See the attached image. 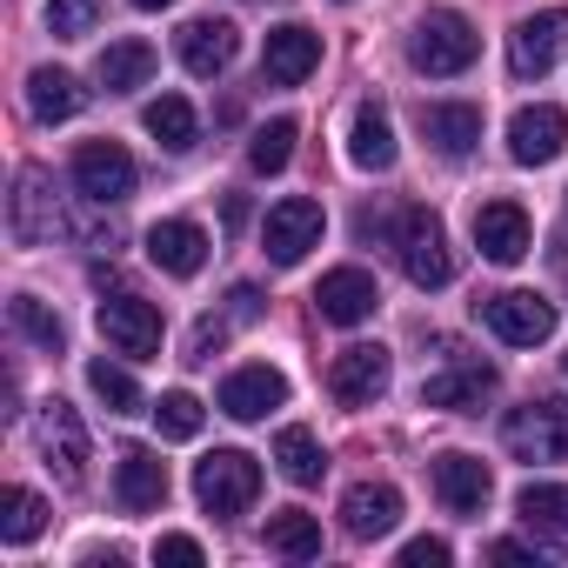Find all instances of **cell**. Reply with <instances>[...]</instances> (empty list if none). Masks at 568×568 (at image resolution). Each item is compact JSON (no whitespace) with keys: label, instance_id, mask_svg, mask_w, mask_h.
I'll return each instance as SVG.
<instances>
[{"label":"cell","instance_id":"cell-4","mask_svg":"<svg viewBox=\"0 0 568 568\" xmlns=\"http://www.w3.org/2000/svg\"><path fill=\"white\" fill-rule=\"evenodd\" d=\"M501 442H508V455H521V462H568V402L548 395V402L508 408Z\"/></svg>","mask_w":568,"mask_h":568},{"label":"cell","instance_id":"cell-6","mask_svg":"<svg viewBox=\"0 0 568 568\" xmlns=\"http://www.w3.org/2000/svg\"><path fill=\"white\" fill-rule=\"evenodd\" d=\"M322 201H308V194H288V201H274L267 207V221H261V247H267V261L274 267H295V261H308V247H322Z\"/></svg>","mask_w":568,"mask_h":568},{"label":"cell","instance_id":"cell-9","mask_svg":"<svg viewBox=\"0 0 568 568\" xmlns=\"http://www.w3.org/2000/svg\"><path fill=\"white\" fill-rule=\"evenodd\" d=\"M134 181H141V168H134V154H128L121 141H81V148H74V187H81L94 207L128 201Z\"/></svg>","mask_w":568,"mask_h":568},{"label":"cell","instance_id":"cell-29","mask_svg":"<svg viewBox=\"0 0 568 568\" xmlns=\"http://www.w3.org/2000/svg\"><path fill=\"white\" fill-rule=\"evenodd\" d=\"M267 548L288 555V561H315L322 555V521L308 508H274L267 515Z\"/></svg>","mask_w":568,"mask_h":568},{"label":"cell","instance_id":"cell-35","mask_svg":"<svg viewBox=\"0 0 568 568\" xmlns=\"http://www.w3.org/2000/svg\"><path fill=\"white\" fill-rule=\"evenodd\" d=\"M8 315H14V328H21L34 348H48V355H61V348H68V328H61V315H48L34 295H14V308H8Z\"/></svg>","mask_w":568,"mask_h":568},{"label":"cell","instance_id":"cell-25","mask_svg":"<svg viewBox=\"0 0 568 568\" xmlns=\"http://www.w3.org/2000/svg\"><path fill=\"white\" fill-rule=\"evenodd\" d=\"M395 121H388V108H355V128H348V161L355 168H368V174H388L395 168Z\"/></svg>","mask_w":568,"mask_h":568},{"label":"cell","instance_id":"cell-31","mask_svg":"<svg viewBox=\"0 0 568 568\" xmlns=\"http://www.w3.org/2000/svg\"><path fill=\"white\" fill-rule=\"evenodd\" d=\"M515 515L528 528H541V535H568V488L561 481H528L515 495Z\"/></svg>","mask_w":568,"mask_h":568},{"label":"cell","instance_id":"cell-12","mask_svg":"<svg viewBox=\"0 0 568 568\" xmlns=\"http://www.w3.org/2000/svg\"><path fill=\"white\" fill-rule=\"evenodd\" d=\"M8 227H14L21 247H41V241L61 227V201H54V174H48V168H21V174H14Z\"/></svg>","mask_w":568,"mask_h":568},{"label":"cell","instance_id":"cell-17","mask_svg":"<svg viewBox=\"0 0 568 568\" xmlns=\"http://www.w3.org/2000/svg\"><path fill=\"white\" fill-rule=\"evenodd\" d=\"M281 402H288V375L267 368V362H247V368H234L221 382V415H234V422H261Z\"/></svg>","mask_w":568,"mask_h":568},{"label":"cell","instance_id":"cell-18","mask_svg":"<svg viewBox=\"0 0 568 568\" xmlns=\"http://www.w3.org/2000/svg\"><path fill=\"white\" fill-rule=\"evenodd\" d=\"M174 48H181V68L194 81H221L234 68V54H241V28L234 21H187Z\"/></svg>","mask_w":568,"mask_h":568},{"label":"cell","instance_id":"cell-1","mask_svg":"<svg viewBox=\"0 0 568 568\" xmlns=\"http://www.w3.org/2000/svg\"><path fill=\"white\" fill-rule=\"evenodd\" d=\"M475 54H481V34H475V28H468V14H455V8H428V14H422V28L408 34V61H415L422 74H435V81L468 74V68H475Z\"/></svg>","mask_w":568,"mask_h":568},{"label":"cell","instance_id":"cell-28","mask_svg":"<svg viewBox=\"0 0 568 568\" xmlns=\"http://www.w3.org/2000/svg\"><path fill=\"white\" fill-rule=\"evenodd\" d=\"M274 462H281V475H288L295 488H322V475H328V455H322V442L308 428H281L274 435Z\"/></svg>","mask_w":568,"mask_h":568},{"label":"cell","instance_id":"cell-7","mask_svg":"<svg viewBox=\"0 0 568 568\" xmlns=\"http://www.w3.org/2000/svg\"><path fill=\"white\" fill-rule=\"evenodd\" d=\"M94 322H101V342H108L114 355H128V362H154V355H161V308H154V302H141V295H108V302L94 308Z\"/></svg>","mask_w":568,"mask_h":568},{"label":"cell","instance_id":"cell-34","mask_svg":"<svg viewBox=\"0 0 568 568\" xmlns=\"http://www.w3.org/2000/svg\"><path fill=\"white\" fill-rule=\"evenodd\" d=\"M148 415H154V428H161L168 442H194V435H201V415H207V408H201V402H194L187 388H168V395H161V402H154Z\"/></svg>","mask_w":568,"mask_h":568},{"label":"cell","instance_id":"cell-22","mask_svg":"<svg viewBox=\"0 0 568 568\" xmlns=\"http://www.w3.org/2000/svg\"><path fill=\"white\" fill-rule=\"evenodd\" d=\"M148 261H154L161 274L187 281V274L207 267V234H201L194 221H154V227H148Z\"/></svg>","mask_w":568,"mask_h":568},{"label":"cell","instance_id":"cell-26","mask_svg":"<svg viewBox=\"0 0 568 568\" xmlns=\"http://www.w3.org/2000/svg\"><path fill=\"white\" fill-rule=\"evenodd\" d=\"M94 81H101L108 94L148 88V81H154V48H148V41H108L101 61H94Z\"/></svg>","mask_w":568,"mask_h":568},{"label":"cell","instance_id":"cell-39","mask_svg":"<svg viewBox=\"0 0 568 568\" xmlns=\"http://www.w3.org/2000/svg\"><path fill=\"white\" fill-rule=\"evenodd\" d=\"M227 328H234V322H221V315H207V322H194V342H187V362H214V348L227 342Z\"/></svg>","mask_w":568,"mask_h":568},{"label":"cell","instance_id":"cell-30","mask_svg":"<svg viewBox=\"0 0 568 568\" xmlns=\"http://www.w3.org/2000/svg\"><path fill=\"white\" fill-rule=\"evenodd\" d=\"M148 134H154L168 154H187L194 134H201V121H194V108H187L181 94H161V101H148Z\"/></svg>","mask_w":568,"mask_h":568},{"label":"cell","instance_id":"cell-21","mask_svg":"<svg viewBox=\"0 0 568 568\" xmlns=\"http://www.w3.org/2000/svg\"><path fill=\"white\" fill-rule=\"evenodd\" d=\"M342 521H348L355 541L395 535V521H402V488H388V481H355V488L342 495Z\"/></svg>","mask_w":568,"mask_h":568},{"label":"cell","instance_id":"cell-40","mask_svg":"<svg viewBox=\"0 0 568 568\" xmlns=\"http://www.w3.org/2000/svg\"><path fill=\"white\" fill-rule=\"evenodd\" d=\"M448 561V541L442 535H415L408 548H402V568H442Z\"/></svg>","mask_w":568,"mask_h":568},{"label":"cell","instance_id":"cell-41","mask_svg":"<svg viewBox=\"0 0 568 568\" xmlns=\"http://www.w3.org/2000/svg\"><path fill=\"white\" fill-rule=\"evenodd\" d=\"M254 315H261V295H254V288H247V281H241V288H234V295H227V322H234V328H241V322H254Z\"/></svg>","mask_w":568,"mask_h":568},{"label":"cell","instance_id":"cell-5","mask_svg":"<svg viewBox=\"0 0 568 568\" xmlns=\"http://www.w3.org/2000/svg\"><path fill=\"white\" fill-rule=\"evenodd\" d=\"M475 315H481L488 335L508 342V348H541V342L555 335V302H541L535 288H501V295L475 302Z\"/></svg>","mask_w":568,"mask_h":568},{"label":"cell","instance_id":"cell-15","mask_svg":"<svg viewBox=\"0 0 568 568\" xmlns=\"http://www.w3.org/2000/svg\"><path fill=\"white\" fill-rule=\"evenodd\" d=\"M561 148H568V114H561L555 101L515 108V121H508V154H515L521 168H548Z\"/></svg>","mask_w":568,"mask_h":568},{"label":"cell","instance_id":"cell-3","mask_svg":"<svg viewBox=\"0 0 568 568\" xmlns=\"http://www.w3.org/2000/svg\"><path fill=\"white\" fill-rule=\"evenodd\" d=\"M34 442H41V462L54 468V481L61 488H81L88 481V422H81V408L74 402H41V415H34Z\"/></svg>","mask_w":568,"mask_h":568},{"label":"cell","instance_id":"cell-19","mask_svg":"<svg viewBox=\"0 0 568 568\" xmlns=\"http://www.w3.org/2000/svg\"><path fill=\"white\" fill-rule=\"evenodd\" d=\"M435 495H442L455 515H481V508H488V495H495V475H488V462H481V455L448 448V455H435Z\"/></svg>","mask_w":568,"mask_h":568},{"label":"cell","instance_id":"cell-2","mask_svg":"<svg viewBox=\"0 0 568 568\" xmlns=\"http://www.w3.org/2000/svg\"><path fill=\"white\" fill-rule=\"evenodd\" d=\"M254 495H261V462H254V455L214 448V455L194 462V501H201L207 515H221V521H227V515H247Z\"/></svg>","mask_w":568,"mask_h":568},{"label":"cell","instance_id":"cell-14","mask_svg":"<svg viewBox=\"0 0 568 568\" xmlns=\"http://www.w3.org/2000/svg\"><path fill=\"white\" fill-rule=\"evenodd\" d=\"M315 308H322V322H335V328H362V322L382 308V288H375L368 267H328L322 288H315Z\"/></svg>","mask_w":568,"mask_h":568},{"label":"cell","instance_id":"cell-33","mask_svg":"<svg viewBox=\"0 0 568 568\" xmlns=\"http://www.w3.org/2000/svg\"><path fill=\"white\" fill-rule=\"evenodd\" d=\"M295 121H267V128H254V141H247V168L254 174H281V168H288L295 161Z\"/></svg>","mask_w":568,"mask_h":568},{"label":"cell","instance_id":"cell-24","mask_svg":"<svg viewBox=\"0 0 568 568\" xmlns=\"http://www.w3.org/2000/svg\"><path fill=\"white\" fill-rule=\"evenodd\" d=\"M114 495L128 515H148L168 501V462L154 448H121V468H114Z\"/></svg>","mask_w":568,"mask_h":568},{"label":"cell","instance_id":"cell-37","mask_svg":"<svg viewBox=\"0 0 568 568\" xmlns=\"http://www.w3.org/2000/svg\"><path fill=\"white\" fill-rule=\"evenodd\" d=\"M48 28L61 41H88L101 28V0H48Z\"/></svg>","mask_w":568,"mask_h":568},{"label":"cell","instance_id":"cell-13","mask_svg":"<svg viewBox=\"0 0 568 568\" xmlns=\"http://www.w3.org/2000/svg\"><path fill=\"white\" fill-rule=\"evenodd\" d=\"M561 48H568V14H561V8L528 14V21L508 34V68H515V81H541V74L561 61Z\"/></svg>","mask_w":568,"mask_h":568},{"label":"cell","instance_id":"cell-16","mask_svg":"<svg viewBox=\"0 0 568 568\" xmlns=\"http://www.w3.org/2000/svg\"><path fill=\"white\" fill-rule=\"evenodd\" d=\"M475 247H481V261L515 267V261L535 247V227H528V214H521L515 201H481V207H475Z\"/></svg>","mask_w":568,"mask_h":568},{"label":"cell","instance_id":"cell-38","mask_svg":"<svg viewBox=\"0 0 568 568\" xmlns=\"http://www.w3.org/2000/svg\"><path fill=\"white\" fill-rule=\"evenodd\" d=\"M154 561H161V568H201L207 555H201L194 535H161V541H154Z\"/></svg>","mask_w":568,"mask_h":568},{"label":"cell","instance_id":"cell-43","mask_svg":"<svg viewBox=\"0 0 568 568\" xmlns=\"http://www.w3.org/2000/svg\"><path fill=\"white\" fill-rule=\"evenodd\" d=\"M134 8H141V14H161V8H174V0H134Z\"/></svg>","mask_w":568,"mask_h":568},{"label":"cell","instance_id":"cell-27","mask_svg":"<svg viewBox=\"0 0 568 568\" xmlns=\"http://www.w3.org/2000/svg\"><path fill=\"white\" fill-rule=\"evenodd\" d=\"M28 114L34 121H74L81 114V88H74V74L68 68H34L28 74Z\"/></svg>","mask_w":568,"mask_h":568},{"label":"cell","instance_id":"cell-32","mask_svg":"<svg viewBox=\"0 0 568 568\" xmlns=\"http://www.w3.org/2000/svg\"><path fill=\"white\" fill-rule=\"evenodd\" d=\"M41 528H48V501H41L34 488H8V495H0V535H8L14 548L34 541Z\"/></svg>","mask_w":568,"mask_h":568},{"label":"cell","instance_id":"cell-11","mask_svg":"<svg viewBox=\"0 0 568 568\" xmlns=\"http://www.w3.org/2000/svg\"><path fill=\"white\" fill-rule=\"evenodd\" d=\"M315 68H322V34H315V28H302V21L267 28V41H261V81H274V88H302Z\"/></svg>","mask_w":568,"mask_h":568},{"label":"cell","instance_id":"cell-20","mask_svg":"<svg viewBox=\"0 0 568 568\" xmlns=\"http://www.w3.org/2000/svg\"><path fill=\"white\" fill-rule=\"evenodd\" d=\"M422 134L448 154V161H462V154H475L481 148V108L475 101H422Z\"/></svg>","mask_w":568,"mask_h":568},{"label":"cell","instance_id":"cell-23","mask_svg":"<svg viewBox=\"0 0 568 568\" xmlns=\"http://www.w3.org/2000/svg\"><path fill=\"white\" fill-rule=\"evenodd\" d=\"M488 388H495V368L488 362H455V368H442V375L422 382V402L428 408H448V415H475L488 402Z\"/></svg>","mask_w":568,"mask_h":568},{"label":"cell","instance_id":"cell-10","mask_svg":"<svg viewBox=\"0 0 568 568\" xmlns=\"http://www.w3.org/2000/svg\"><path fill=\"white\" fill-rule=\"evenodd\" d=\"M388 375H395L388 348H382V342H355V348L335 355V368H328V395H335L342 408H375V402L388 395Z\"/></svg>","mask_w":568,"mask_h":568},{"label":"cell","instance_id":"cell-36","mask_svg":"<svg viewBox=\"0 0 568 568\" xmlns=\"http://www.w3.org/2000/svg\"><path fill=\"white\" fill-rule=\"evenodd\" d=\"M88 388L108 402V415H134V408H141V388H134V375H128V368H114L108 355H101V362H88Z\"/></svg>","mask_w":568,"mask_h":568},{"label":"cell","instance_id":"cell-8","mask_svg":"<svg viewBox=\"0 0 568 568\" xmlns=\"http://www.w3.org/2000/svg\"><path fill=\"white\" fill-rule=\"evenodd\" d=\"M402 267H408L415 288H448V281H455V254H448L442 214H428V207L402 214Z\"/></svg>","mask_w":568,"mask_h":568},{"label":"cell","instance_id":"cell-42","mask_svg":"<svg viewBox=\"0 0 568 568\" xmlns=\"http://www.w3.org/2000/svg\"><path fill=\"white\" fill-rule=\"evenodd\" d=\"M488 561H535V548H528V541H495Z\"/></svg>","mask_w":568,"mask_h":568}]
</instances>
